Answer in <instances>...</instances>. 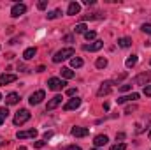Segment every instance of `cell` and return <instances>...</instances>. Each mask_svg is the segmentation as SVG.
Returning <instances> with one entry per match:
<instances>
[{"label":"cell","mask_w":151,"mask_h":150,"mask_svg":"<svg viewBox=\"0 0 151 150\" xmlns=\"http://www.w3.org/2000/svg\"><path fill=\"white\" fill-rule=\"evenodd\" d=\"M30 120V111L28 110H19V111L14 115V125H23L25 122H28Z\"/></svg>","instance_id":"2"},{"label":"cell","mask_w":151,"mask_h":150,"mask_svg":"<svg viewBox=\"0 0 151 150\" xmlns=\"http://www.w3.org/2000/svg\"><path fill=\"white\" fill-rule=\"evenodd\" d=\"M142 94H144V95H148V97H151V83H150V85H144Z\"/></svg>","instance_id":"31"},{"label":"cell","mask_w":151,"mask_h":150,"mask_svg":"<svg viewBox=\"0 0 151 150\" xmlns=\"http://www.w3.org/2000/svg\"><path fill=\"white\" fill-rule=\"evenodd\" d=\"M139 99V94H130V95H123L118 99V104H125V103H132V101H137Z\"/></svg>","instance_id":"13"},{"label":"cell","mask_w":151,"mask_h":150,"mask_svg":"<svg viewBox=\"0 0 151 150\" xmlns=\"http://www.w3.org/2000/svg\"><path fill=\"white\" fill-rule=\"evenodd\" d=\"M70 134L76 136V138H84V136L90 134V129H88V127H77V125H76V127L70 129Z\"/></svg>","instance_id":"6"},{"label":"cell","mask_w":151,"mask_h":150,"mask_svg":"<svg viewBox=\"0 0 151 150\" xmlns=\"http://www.w3.org/2000/svg\"><path fill=\"white\" fill-rule=\"evenodd\" d=\"M79 106H81V99H79V97H74V99H70L69 103L63 104V110H65V111H70V110H77Z\"/></svg>","instance_id":"11"},{"label":"cell","mask_w":151,"mask_h":150,"mask_svg":"<svg viewBox=\"0 0 151 150\" xmlns=\"http://www.w3.org/2000/svg\"><path fill=\"white\" fill-rule=\"evenodd\" d=\"M62 76H63L65 79H72V78H74V71L69 69V67H62Z\"/></svg>","instance_id":"19"},{"label":"cell","mask_w":151,"mask_h":150,"mask_svg":"<svg viewBox=\"0 0 151 150\" xmlns=\"http://www.w3.org/2000/svg\"><path fill=\"white\" fill-rule=\"evenodd\" d=\"M18 150H27V147H19Z\"/></svg>","instance_id":"43"},{"label":"cell","mask_w":151,"mask_h":150,"mask_svg":"<svg viewBox=\"0 0 151 150\" xmlns=\"http://www.w3.org/2000/svg\"><path fill=\"white\" fill-rule=\"evenodd\" d=\"M51 136H53V133H46V134H44V140H49Z\"/></svg>","instance_id":"40"},{"label":"cell","mask_w":151,"mask_h":150,"mask_svg":"<svg viewBox=\"0 0 151 150\" xmlns=\"http://www.w3.org/2000/svg\"><path fill=\"white\" fill-rule=\"evenodd\" d=\"M107 141H109V138H107L106 134H99V136H95V138H93V145H95L97 149H99V147H104Z\"/></svg>","instance_id":"12"},{"label":"cell","mask_w":151,"mask_h":150,"mask_svg":"<svg viewBox=\"0 0 151 150\" xmlns=\"http://www.w3.org/2000/svg\"><path fill=\"white\" fill-rule=\"evenodd\" d=\"M46 5H47V2H46V0H40V2L37 4V7L40 9V11H44V9H46Z\"/></svg>","instance_id":"33"},{"label":"cell","mask_w":151,"mask_h":150,"mask_svg":"<svg viewBox=\"0 0 151 150\" xmlns=\"http://www.w3.org/2000/svg\"><path fill=\"white\" fill-rule=\"evenodd\" d=\"M76 94H77V90H76V88H67V95H70V97H72V95H76Z\"/></svg>","instance_id":"35"},{"label":"cell","mask_w":151,"mask_h":150,"mask_svg":"<svg viewBox=\"0 0 151 150\" xmlns=\"http://www.w3.org/2000/svg\"><path fill=\"white\" fill-rule=\"evenodd\" d=\"M44 145H46V140H39V141L34 143V147H35V149H42Z\"/></svg>","instance_id":"32"},{"label":"cell","mask_w":151,"mask_h":150,"mask_svg":"<svg viewBox=\"0 0 151 150\" xmlns=\"http://www.w3.org/2000/svg\"><path fill=\"white\" fill-rule=\"evenodd\" d=\"M65 150H81V147H77V145H70V147H67Z\"/></svg>","instance_id":"37"},{"label":"cell","mask_w":151,"mask_h":150,"mask_svg":"<svg viewBox=\"0 0 151 150\" xmlns=\"http://www.w3.org/2000/svg\"><path fill=\"white\" fill-rule=\"evenodd\" d=\"M42 71H46V67H44V66H39V67H37V73H42Z\"/></svg>","instance_id":"41"},{"label":"cell","mask_w":151,"mask_h":150,"mask_svg":"<svg viewBox=\"0 0 151 150\" xmlns=\"http://www.w3.org/2000/svg\"><path fill=\"white\" fill-rule=\"evenodd\" d=\"M142 32L148 34V36H151V23H144V25H142Z\"/></svg>","instance_id":"30"},{"label":"cell","mask_w":151,"mask_h":150,"mask_svg":"<svg viewBox=\"0 0 151 150\" xmlns=\"http://www.w3.org/2000/svg\"><path fill=\"white\" fill-rule=\"evenodd\" d=\"M35 55H37V48H28V50H25L23 58H25V60H32Z\"/></svg>","instance_id":"17"},{"label":"cell","mask_w":151,"mask_h":150,"mask_svg":"<svg viewBox=\"0 0 151 150\" xmlns=\"http://www.w3.org/2000/svg\"><path fill=\"white\" fill-rule=\"evenodd\" d=\"M0 99H2V95H0Z\"/></svg>","instance_id":"46"},{"label":"cell","mask_w":151,"mask_h":150,"mask_svg":"<svg viewBox=\"0 0 151 150\" xmlns=\"http://www.w3.org/2000/svg\"><path fill=\"white\" fill-rule=\"evenodd\" d=\"M37 136V129H28V131H19L16 134L18 140H27V138H35Z\"/></svg>","instance_id":"10"},{"label":"cell","mask_w":151,"mask_h":150,"mask_svg":"<svg viewBox=\"0 0 151 150\" xmlns=\"http://www.w3.org/2000/svg\"><path fill=\"white\" fill-rule=\"evenodd\" d=\"M135 64H137V55H132V57H128V58H127V62H125V66H127L128 69H130V67H134Z\"/></svg>","instance_id":"21"},{"label":"cell","mask_w":151,"mask_h":150,"mask_svg":"<svg viewBox=\"0 0 151 150\" xmlns=\"http://www.w3.org/2000/svg\"><path fill=\"white\" fill-rule=\"evenodd\" d=\"M125 78H127V73H121V74H118L114 78V81H119V79H125Z\"/></svg>","instance_id":"36"},{"label":"cell","mask_w":151,"mask_h":150,"mask_svg":"<svg viewBox=\"0 0 151 150\" xmlns=\"http://www.w3.org/2000/svg\"><path fill=\"white\" fill-rule=\"evenodd\" d=\"M74 32H76V34H86V32H88V30H86V25H84V23L76 25V27H74Z\"/></svg>","instance_id":"24"},{"label":"cell","mask_w":151,"mask_h":150,"mask_svg":"<svg viewBox=\"0 0 151 150\" xmlns=\"http://www.w3.org/2000/svg\"><path fill=\"white\" fill-rule=\"evenodd\" d=\"M5 143H7V141H4V140H2V138H0V147H4V145H5Z\"/></svg>","instance_id":"42"},{"label":"cell","mask_w":151,"mask_h":150,"mask_svg":"<svg viewBox=\"0 0 151 150\" xmlns=\"http://www.w3.org/2000/svg\"><path fill=\"white\" fill-rule=\"evenodd\" d=\"M25 12H27V5H25V4H14L12 9H11V16H12V18H19V16H23Z\"/></svg>","instance_id":"3"},{"label":"cell","mask_w":151,"mask_h":150,"mask_svg":"<svg viewBox=\"0 0 151 150\" xmlns=\"http://www.w3.org/2000/svg\"><path fill=\"white\" fill-rule=\"evenodd\" d=\"M7 115H9V110H7V108H0V124H4V122H5Z\"/></svg>","instance_id":"26"},{"label":"cell","mask_w":151,"mask_h":150,"mask_svg":"<svg viewBox=\"0 0 151 150\" xmlns=\"http://www.w3.org/2000/svg\"><path fill=\"white\" fill-rule=\"evenodd\" d=\"M132 111H135V106H128V108L125 110V113H132Z\"/></svg>","instance_id":"39"},{"label":"cell","mask_w":151,"mask_h":150,"mask_svg":"<svg viewBox=\"0 0 151 150\" xmlns=\"http://www.w3.org/2000/svg\"><path fill=\"white\" fill-rule=\"evenodd\" d=\"M116 140H125V133H118L116 134Z\"/></svg>","instance_id":"38"},{"label":"cell","mask_w":151,"mask_h":150,"mask_svg":"<svg viewBox=\"0 0 151 150\" xmlns=\"http://www.w3.org/2000/svg\"><path fill=\"white\" fill-rule=\"evenodd\" d=\"M130 88H132V85H121L119 87V92H128Z\"/></svg>","instance_id":"34"},{"label":"cell","mask_w":151,"mask_h":150,"mask_svg":"<svg viewBox=\"0 0 151 150\" xmlns=\"http://www.w3.org/2000/svg\"><path fill=\"white\" fill-rule=\"evenodd\" d=\"M102 46H104L102 41H93V42H90V44H84L83 50H84V51H99V50H102Z\"/></svg>","instance_id":"7"},{"label":"cell","mask_w":151,"mask_h":150,"mask_svg":"<svg viewBox=\"0 0 151 150\" xmlns=\"http://www.w3.org/2000/svg\"><path fill=\"white\" fill-rule=\"evenodd\" d=\"M95 66H97V69H104V67H107V58H104V57H100V58H97V62H95Z\"/></svg>","instance_id":"22"},{"label":"cell","mask_w":151,"mask_h":150,"mask_svg":"<svg viewBox=\"0 0 151 150\" xmlns=\"http://www.w3.org/2000/svg\"><path fill=\"white\" fill-rule=\"evenodd\" d=\"M72 55H74V50H72V48H63V50H60V51H56V53H55L53 62H55V64H60V62L67 60V58H69V57H72Z\"/></svg>","instance_id":"1"},{"label":"cell","mask_w":151,"mask_h":150,"mask_svg":"<svg viewBox=\"0 0 151 150\" xmlns=\"http://www.w3.org/2000/svg\"><path fill=\"white\" fill-rule=\"evenodd\" d=\"M102 18H104V14L95 12V14H86V16H83L81 20H83V21H86V20H102Z\"/></svg>","instance_id":"20"},{"label":"cell","mask_w":151,"mask_h":150,"mask_svg":"<svg viewBox=\"0 0 151 150\" xmlns=\"http://www.w3.org/2000/svg\"><path fill=\"white\" fill-rule=\"evenodd\" d=\"M111 150H127V145L125 143H116V145L111 147Z\"/></svg>","instance_id":"29"},{"label":"cell","mask_w":151,"mask_h":150,"mask_svg":"<svg viewBox=\"0 0 151 150\" xmlns=\"http://www.w3.org/2000/svg\"><path fill=\"white\" fill-rule=\"evenodd\" d=\"M18 101H19V95H18L16 92H11V94L5 97V103H7V104H16Z\"/></svg>","instance_id":"18"},{"label":"cell","mask_w":151,"mask_h":150,"mask_svg":"<svg viewBox=\"0 0 151 150\" xmlns=\"http://www.w3.org/2000/svg\"><path fill=\"white\" fill-rule=\"evenodd\" d=\"M118 44H119L121 48H128V46L132 44V39L130 37H121L119 41H118Z\"/></svg>","instance_id":"23"},{"label":"cell","mask_w":151,"mask_h":150,"mask_svg":"<svg viewBox=\"0 0 151 150\" xmlns=\"http://www.w3.org/2000/svg\"><path fill=\"white\" fill-rule=\"evenodd\" d=\"M62 14V11L60 9H56V11H51V12H47V20H55V18H58Z\"/></svg>","instance_id":"27"},{"label":"cell","mask_w":151,"mask_h":150,"mask_svg":"<svg viewBox=\"0 0 151 150\" xmlns=\"http://www.w3.org/2000/svg\"><path fill=\"white\" fill-rule=\"evenodd\" d=\"M18 78L16 74H2L0 76V87H4V85H7V83H12V81H16Z\"/></svg>","instance_id":"15"},{"label":"cell","mask_w":151,"mask_h":150,"mask_svg":"<svg viewBox=\"0 0 151 150\" xmlns=\"http://www.w3.org/2000/svg\"><path fill=\"white\" fill-rule=\"evenodd\" d=\"M111 85H113V81H106V83H102L100 88H99V92H97V95H99V97L109 95V94H111Z\"/></svg>","instance_id":"8"},{"label":"cell","mask_w":151,"mask_h":150,"mask_svg":"<svg viewBox=\"0 0 151 150\" xmlns=\"http://www.w3.org/2000/svg\"><path fill=\"white\" fill-rule=\"evenodd\" d=\"M62 99H63L62 95H55L53 99H49V101H47V106H46V110H47V111H51V110L58 108V106L62 104Z\"/></svg>","instance_id":"9"},{"label":"cell","mask_w":151,"mask_h":150,"mask_svg":"<svg viewBox=\"0 0 151 150\" xmlns=\"http://www.w3.org/2000/svg\"><path fill=\"white\" fill-rule=\"evenodd\" d=\"M79 11H81V5H79L77 2H70V4H69V9H67V14L76 16V14H79Z\"/></svg>","instance_id":"14"},{"label":"cell","mask_w":151,"mask_h":150,"mask_svg":"<svg viewBox=\"0 0 151 150\" xmlns=\"http://www.w3.org/2000/svg\"><path fill=\"white\" fill-rule=\"evenodd\" d=\"M91 150H99V149H91Z\"/></svg>","instance_id":"45"},{"label":"cell","mask_w":151,"mask_h":150,"mask_svg":"<svg viewBox=\"0 0 151 150\" xmlns=\"http://www.w3.org/2000/svg\"><path fill=\"white\" fill-rule=\"evenodd\" d=\"M47 87L51 88V90H62L63 87H65V81H62L60 78H49V81H47Z\"/></svg>","instance_id":"5"},{"label":"cell","mask_w":151,"mask_h":150,"mask_svg":"<svg viewBox=\"0 0 151 150\" xmlns=\"http://www.w3.org/2000/svg\"><path fill=\"white\" fill-rule=\"evenodd\" d=\"M46 97V94H44V90H37V92H34L32 95H30V99H28V103L32 104V106H37L42 103V99Z\"/></svg>","instance_id":"4"},{"label":"cell","mask_w":151,"mask_h":150,"mask_svg":"<svg viewBox=\"0 0 151 150\" xmlns=\"http://www.w3.org/2000/svg\"><path fill=\"white\" fill-rule=\"evenodd\" d=\"M150 78H151V74H146V73H144V74L137 76V78L134 79V83H135V85H146V83L150 81Z\"/></svg>","instance_id":"16"},{"label":"cell","mask_w":151,"mask_h":150,"mask_svg":"<svg viewBox=\"0 0 151 150\" xmlns=\"http://www.w3.org/2000/svg\"><path fill=\"white\" fill-rule=\"evenodd\" d=\"M70 66H72L74 69H77V67H81V66H83V60H81L79 57H74V58L70 60Z\"/></svg>","instance_id":"25"},{"label":"cell","mask_w":151,"mask_h":150,"mask_svg":"<svg viewBox=\"0 0 151 150\" xmlns=\"http://www.w3.org/2000/svg\"><path fill=\"white\" fill-rule=\"evenodd\" d=\"M84 37H86V41H93V39L97 37V32H93V30H88V32L84 34Z\"/></svg>","instance_id":"28"},{"label":"cell","mask_w":151,"mask_h":150,"mask_svg":"<svg viewBox=\"0 0 151 150\" xmlns=\"http://www.w3.org/2000/svg\"><path fill=\"white\" fill-rule=\"evenodd\" d=\"M148 136H150V138H151V129H150V134H148Z\"/></svg>","instance_id":"44"}]
</instances>
